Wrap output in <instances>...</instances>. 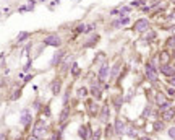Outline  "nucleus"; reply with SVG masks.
Here are the masks:
<instances>
[{
	"label": "nucleus",
	"mask_w": 175,
	"mask_h": 140,
	"mask_svg": "<svg viewBox=\"0 0 175 140\" xmlns=\"http://www.w3.org/2000/svg\"><path fill=\"white\" fill-rule=\"evenodd\" d=\"M169 137L172 138V140H175V125H173V127H170V129H169Z\"/></svg>",
	"instance_id": "27"
},
{
	"label": "nucleus",
	"mask_w": 175,
	"mask_h": 140,
	"mask_svg": "<svg viewBox=\"0 0 175 140\" xmlns=\"http://www.w3.org/2000/svg\"><path fill=\"white\" fill-rule=\"evenodd\" d=\"M149 30V21L146 20V18H141V20L136 21V25H135V31H138V33H144V31H148Z\"/></svg>",
	"instance_id": "3"
},
{
	"label": "nucleus",
	"mask_w": 175,
	"mask_h": 140,
	"mask_svg": "<svg viewBox=\"0 0 175 140\" xmlns=\"http://www.w3.org/2000/svg\"><path fill=\"white\" fill-rule=\"evenodd\" d=\"M68 113H70V108H68V106H65V108H63V111L60 113V122H62V121H65V119L68 117Z\"/></svg>",
	"instance_id": "15"
},
{
	"label": "nucleus",
	"mask_w": 175,
	"mask_h": 140,
	"mask_svg": "<svg viewBox=\"0 0 175 140\" xmlns=\"http://www.w3.org/2000/svg\"><path fill=\"white\" fill-rule=\"evenodd\" d=\"M79 135H81L83 140H88V137H89V127H81V129H79Z\"/></svg>",
	"instance_id": "14"
},
{
	"label": "nucleus",
	"mask_w": 175,
	"mask_h": 140,
	"mask_svg": "<svg viewBox=\"0 0 175 140\" xmlns=\"http://www.w3.org/2000/svg\"><path fill=\"white\" fill-rule=\"evenodd\" d=\"M79 95H81V96L86 95V88H81V90H79Z\"/></svg>",
	"instance_id": "32"
},
{
	"label": "nucleus",
	"mask_w": 175,
	"mask_h": 140,
	"mask_svg": "<svg viewBox=\"0 0 175 140\" xmlns=\"http://www.w3.org/2000/svg\"><path fill=\"white\" fill-rule=\"evenodd\" d=\"M107 75H109V65L107 64H102V67H101V70H99V80L101 82H104L107 78Z\"/></svg>",
	"instance_id": "7"
},
{
	"label": "nucleus",
	"mask_w": 175,
	"mask_h": 140,
	"mask_svg": "<svg viewBox=\"0 0 175 140\" xmlns=\"http://www.w3.org/2000/svg\"><path fill=\"white\" fill-rule=\"evenodd\" d=\"M160 72H162L165 77H169V78L172 75H175V68L170 64H160Z\"/></svg>",
	"instance_id": "5"
},
{
	"label": "nucleus",
	"mask_w": 175,
	"mask_h": 140,
	"mask_svg": "<svg viewBox=\"0 0 175 140\" xmlns=\"http://www.w3.org/2000/svg\"><path fill=\"white\" fill-rule=\"evenodd\" d=\"M140 140H153V138H149V137H141Z\"/></svg>",
	"instance_id": "34"
},
{
	"label": "nucleus",
	"mask_w": 175,
	"mask_h": 140,
	"mask_svg": "<svg viewBox=\"0 0 175 140\" xmlns=\"http://www.w3.org/2000/svg\"><path fill=\"white\" fill-rule=\"evenodd\" d=\"M45 44L47 46H55V47H57V46L62 44V38H59L57 34H49L45 38Z\"/></svg>",
	"instance_id": "4"
},
{
	"label": "nucleus",
	"mask_w": 175,
	"mask_h": 140,
	"mask_svg": "<svg viewBox=\"0 0 175 140\" xmlns=\"http://www.w3.org/2000/svg\"><path fill=\"white\" fill-rule=\"evenodd\" d=\"M160 64H169V54L165 52V51L160 54Z\"/></svg>",
	"instance_id": "23"
},
{
	"label": "nucleus",
	"mask_w": 175,
	"mask_h": 140,
	"mask_svg": "<svg viewBox=\"0 0 175 140\" xmlns=\"http://www.w3.org/2000/svg\"><path fill=\"white\" fill-rule=\"evenodd\" d=\"M130 10H131L130 7H123V8H120V10H119V16L123 18L125 15H128V13H130Z\"/></svg>",
	"instance_id": "18"
},
{
	"label": "nucleus",
	"mask_w": 175,
	"mask_h": 140,
	"mask_svg": "<svg viewBox=\"0 0 175 140\" xmlns=\"http://www.w3.org/2000/svg\"><path fill=\"white\" fill-rule=\"evenodd\" d=\"M153 127H154L156 132H160V130L165 129V122H164V121H156V122L153 124Z\"/></svg>",
	"instance_id": "12"
},
{
	"label": "nucleus",
	"mask_w": 175,
	"mask_h": 140,
	"mask_svg": "<svg viewBox=\"0 0 175 140\" xmlns=\"http://www.w3.org/2000/svg\"><path fill=\"white\" fill-rule=\"evenodd\" d=\"M63 55H65V51H57V54L54 55V59H52V65H59V62L62 60Z\"/></svg>",
	"instance_id": "11"
},
{
	"label": "nucleus",
	"mask_w": 175,
	"mask_h": 140,
	"mask_svg": "<svg viewBox=\"0 0 175 140\" xmlns=\"http://www.w3.org/2000/svg\"><path fill=\"white\" fill-rule=\"evenodd\" d=\"M156 31H148L146 33V36H144V41H153V39H156Z\"/></svg>",
	"instance_id": "17"
},
{
	"label": "nucleus",
	"mask_w": 175,
	"mask_h": 140,
	"mask_svg": "<svg viewBox=\"0 0 175 140\" xmlns=\"http://www.w3.org/2000/svg\"><path fill=\"white\" fill-rule=\"evenodd\" d=\"M119 72H120V64H115V65H113V68H112V72H110V77L115 78L117 75H119Z\"/></svg>",
	"instance_id": "16"
},
{
	"label": "nucleus",
	"mask_w": 175,
	"mask_h": 140,
	"mask_svg": "<svg viewBox=\"0 0 175 140\" xmlns=\"http://www.w3.org/2000/svg\"><path fill=\"white\" fill-rule=\"evenodd\" d=\"M99 117H101L102 122H107L109 121V106L107 104L102 106V111H101V116H99Z\"/></svg>",
	"instance_id": "10"
},
{
	"label": "nucleus",
	"mask_w": 175,
	"mask_h": 140,
	"mask_svg": "<svg viewBox=\"0 0 175 140\" xmlns=\"http://www.w3.org/2000/svg\"><path fill=\"white\" fill-rule=\"evenodd\" d=\"M165 46H167V47L175 49V36H170V38L167 39V43H165Z\"/></svg>",
	"instance_id": "20"
},
{
	"label": "nucleus",
	"mask_w": 175,
	"mask_h": 140,
	"mask_svg": "<svg viewBox=\"0 0 175 140\" xmlns=\"http://www.w3.org/2000/svg\"><path fill=\"white\" fill-rule=\"evenodd\" d=\"M125 124H123V121H122V119H117L115 121V134H119V135H122V134H123L125 132Z\"/></svg>",
	"instance_id": "8"
},
{
	"label": "nucleus",
	"mask_w": 175,
	"mask_h": 140,
	"mask_svg": "<svg viewBox=\"0 0 175 140\" xmlns=\"http://www.w3.org/2000/svg\"><path fill=\"white\" fill-rule=\"evenodd\" d=\"M113 103H115V109L119 111L122 108V103H123V100H122V96H117L115 100H113Z\"/></svg>",
	"instance_id": "21"
},
{
	"label": "nucleus",
	"mask_w": 175,
	"mask_h": 140,
	"mask_svg": "<svg viewBox=\"0 0 175 140\" xmlns=\"http://www.w3.org/2000/svg\"><path fill=\"white\" fill-rule=\"evenodd\" d=\"M175 117V108H169L167 111H164V114H162V121L165 122V121H170V119H173Z\"/></svg>",
	"instance_id": "9"
},
{
	"label": "nucleus",
	"mask_w": 175,
	"mask_h": 140,
	"mask_svg": "<svg viewBox=\"0 0 175 140\" xmlns=\"http://www.w3.org/2000/svg\"><path fill=\"white\" fill-rule=\"evenodd\" d=\"M32 135H34L36 138H37V137H42V135H45V122H44V121L36 122L34 130H32Z\"/></svg>",
	"instance_id": "2"
},
{
	"label": "nucleus",
	"mask_w": 175,
	"mask_h": 140,
	"mask_svg": "<svg viewBox=\"0 0 175 140\" xmlns=\"http://www.w3.org/2000/svg\"><path fill=\"white\" fill-rule=\"evenodd\" d=\"M101 134H102V130H101V129H96V130H94V134H93V138H91V140H99Z\"/></svg>",
	"instance_id": "26"
},
{
	"label": "nucleus",
	"mask_w": 175,
	"mask_h": 140,
	"mask_svg": "<svg viewBox=\"0 0 175 140\" xmlns=\"http://www.w3.org/2000/svg\"><path fill=\"white\" fill-rule=\"evenodd\" d=\"M170 65H172V67H173V68H175V60H173V64H170Z\"/></svg>",
	"instance_id": "35"
},
{
	"label": "nucleus",
	"mask_w": 175,
	"mask_h": 140,
	"mask_svg": "<svg viewBox=\"0 0 175 140\" xmlns=\"http://www.w3.org/2000/svg\"><path fill=\"white\" fill-rule=\"evenodd\" d=\"M173 122H175V117H173Z\"/></svg>",
	"instance_id": "36"
},
{
	"label": "nucleus",
	"mask_w": 175,
	"mask_h": 140,
	"mask_svg": "<svg viewBox=\"0 0 175 140\" xmlns=\"http://www.w3.org/2000/svg\"><path fill=\"white\" fill-rule=\"evenodd\" d=\"M165 103H169L167 96H165V93H162V91H157V93H156V104H157V106H162V104H165Z\"/></svg>",
	"instance_id": "6"
},
{
	"label": "nucleus",
	"mask_w": 175,
	"mask_h": 140,
	"mask_svg": "<svg viewBox=\"0 0 175 140\" xmlns=\"http://www.w3.org/2000/svg\"><path fill=\"white\" fill-rule=\"evenodd\" d=\"M173 3H175V0H173Z\"/></svg>",
	"instance_id": "37"
},
{
	"label": "nucleus",
	"mask_w": 175,
	"mask_h": 140,
	"mask_svg": "<svg viewBox=\"0 0 175 140\" xmlns=\"http://www.w3.org/2000/svg\"><path fill=\"white\" fill-rule=\"evenodd\" d=\"M167 95L173 96V95H175V90H173V88H167Z\"/></svg>",
	"instance_id": "31"
},
{
	"label": "nucleus",
	"mask_w": 175,
	"mask_h": 140,
	"mask_svg": "<svg viewBox=\"0 0 175 140\" xmlns=\"http://www.w3.org/2000/svg\"><path fill=\"white\" fill-rule=\"evenodd\" d=\"M149 114H151V106H148V108L143 111V117H149Z\"/></svg>",
	"instance_id": "29"
},
{
	"label": "nucleus",
	"mask_w": 175,
	"mask_h": 140,
	"mask_svg": "<svg viewBox=\"0 0 175 140\" xmlns=\"http://www.w3.org/2000/svg\"><path fill=\"white\" fill-rule=\"evenodd\" d=\"M169 83H170L172 86H175V75H172V77L169 78Z\"/></svg>",
	"instance_id": "30"
},
{
	"label": "nucleus",
	"mask_w": 175,
	"mask_h": 140,
	"mask_svg": "<svg viewBox=\"0 0 175 140\" xmlns=\"http://www.w3.org/2000/svg\"><path fill=\"white\" fill-rule=\"evenodd\" d=\"M144 73H146V78L149 82H157V68H156V64L154 62H149L146 64V68H144Z\"/></svg>",
	"instance_id": "1"
},
{
	"label": "nucleus",
	"mask_w": 175,
	"mask_h": 140,
	"mask_svg": "<svg viewBox=\"0 0 175 140\" xmlns=\"http://www.w3.org/2000/svg\"><path fill=\"white\" fill-rule=\"evenodd\" d=\"M125 132H126V135H130V137H136V135H138V132H136L133 127H126Z\"/></svg>",
	"instance_id": "24"
},
{
	"label": "nucleus",
	"mask_w": 175,
	"mask_h": 140,
	"mask_svg": "<svg viewBox=\"0 0 175 140\" xmlns=\"http://www.w3.org/2000/svg\"><path fill=\"white\" fill-rule=\"evenodd\" d=\"M0 140H7V135L5 134H0Z\"/></svg>",
	"instance_id": "33"
},
{
	"label": "nucleus",
	"mask_w": 175,
	"mask_h": 140,
	"mask_svg": "<svg viewBox=\"0 0 175 140\" xmlns=\"http://www.w3.org/2000/svg\"><path fill=\"white\" fill-rule=\"evenodd\" d=\"M50 90H52V93H54V95H59L60 93V82L57 80V82H54L50 85Z\"/></svg>",
	"instance_id": "13"
},
{
	"label": "nucleus",
	"mask_w": 175,
	"mask_h": 140,
	"mask_svg": "<svg viewBox=\"0 0 175 140\" xmlns=\"http://www.w3.org/2000/svg\"><path fill=\"white\" fill-rule=\"evenodd\" d=\"M28 36H29V33H20V34H18V43H21V41H25L26 38H28Z\"/></svg>",
	"instance_id": "25"
},
{
	"label": "nucleus",
	"mask_w": 175,
	"mask_h": 140,
	"mask_svg": "<svg viewBox=\"0 0 175 140\" xmlns=\"http://www.w3.org/2000/svg\"><path fill=\"white\" fill-rule=\"evenodd\" d=\"M91 93H93V96H94V98H101V91H99V86L94 85V86L91 88Z\"/></svg>",
	"instance_id": "22"
},
{
	"label": "nucleus",
	"mask_w": 175,
	"mask_h": 140,
	"mask_svg": "<svg viewBox=\"0 0 175 140\" xmlns=\"http://www.w3.org/2000/svg\"><path fill=\"white\" fill-rule=\"evenodd\" d=\"M89 111H91L93 116H96V113H97V104H91V106H89Z\"/></svg>",
	"instance_id": "28"
},
{
	"label": "nucleus",
	"mask_w": 175,
	"mask_h": 140,
	"mask_svg": "<svg viewBox=\"0 0 175 140\" xmlns=\"http://www.w3.org/2000/svg\"><path fill=\"white\" fill-rule=\"evenodd\" d=\"M29 122H31V116L28 114V113H25V116L21 117V124H23V125H28Z\"/></svg>",
	"instance_id": "19"
}]
</instances>
